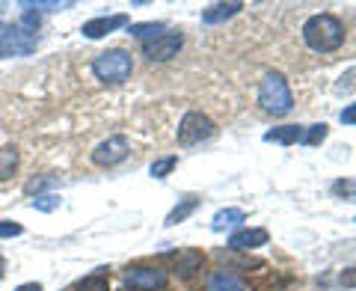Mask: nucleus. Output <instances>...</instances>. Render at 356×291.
<instances>
[{
  "label": "nucleus",
  "instance_id": "17",
  "mask_svg": "<svg viewBox=\"0 0 356 291\" xmlns=\"http://www.w3.org/2000/svg\"><path fill=\"white\" fill-rule=\"evenodd\" d=\"M163 30H166V24H161V21H149V24H131V36L134 39H146V42H152V39H158V36H163Z\"/></svg>",
  "mask_w": 356,
  "mask_h": 291
},
{
  "label": "nucleus",
  "instance_id": "16",
  "mask_svg": "<svg viewBox=\"0 0 356 291\" xmlns=\"http://www.w3.org/2000/svg\"><path fill=\"white\" fill-rule=\"evenodd\" d=\"M196 208H199V199H196V196H187L184 203H178V205L170 211V214H166V226H175V223L187 220V217H191Z\"/></svg>",
  "mask_w": 356,
  "mask_h": 291
},
{
  "label": "nucleus",
  "instance_id": "22",
  "mask_svg": "<svg viewBox=\"0 0 356 291\" xmlns=\"http://www.w3.org/2000/svg\"><path fill=\"white\" fill-rule=\"evenodd\" d=\"M57 205H60L57 196H36V199L30 203V208H39V211H54Z\"/></svg>",
  "mask_w": 356,
  "mask_h": 291
},
{
  "label": "nucleus",
  "instance_id": "18",
  "mask_svg": "<svg viewBox=\"0 0 356 291\" xmlns=\"http://www.w3.org/2000/svg\"><path fill=\"white\" fill-rule=\"evenodd\" d=\"M15 166H18V149L15 146H3L0 149V182H6L15 173Z\"/></svg>",
  "mask_w": 356,
  "mask_h": 291
},
{
  "label": "nucleus",
  "instance_id": "10",
  "mask_svg": "<svg viewBox=\"0 0 356 291\" xmlns=\"http://www.w3.org/2000/svg\"><path fill=\"white\" fill-rule=\"evenodd\" d=\"M202 265H205V255L199 250H181L172 259V274L178 279H191L196 271H202Z\"/></svg>",
  "mask_w": 356,
  "mask_h": 291
},
{
  "label": "nucleus",
  "instance_id": "28",
  "mask_svg": "<svg viewBox=\"0 0 356 291\" xmlns=\"http://www.w3.org/2000/svg\"><path fill=\"white\" fill-rule=\"evenodd\" d=\"M3 271H6V265H3V259H0V279H3Z\"/></svg>",
  "mask_w": 356,
  "mask_h": 291
},
{
  "label": "nucleus",
  "instance_id": "15",
  "mask_svg": "<svg viewBox=\"0 0 356 291\" xmlns=\"http://www.w3.org/2000/svg\"><path fill=\"white\" fill-rule=\"evenodd\" d=\"M303 140V128L300 125H282V128H273L264 134V143H282V146H291Z\"/></svg>",
  "mask_w": 356,
  "mask_h": 291
},
{
  "label": "nucleus",
  "instance_id": "23",
  "mask_svg": "<svg viewBox=\"0 0 356 291\" xmlns=\"http://www.w3.org/2000/svg\"><path fill=\"white\" fill-rule=\"evenodd\" d=\"M15 235H21V223H13V220L0 223V238H15Z\"/></svg>",
  "mask_w": 356,
  "mask_h": 291
},
{
  "label": "nucleus",
  "instance_id": "14",
  "mask_svg": "<svg viewBox=\"0 0 356 291\" xmlns=\"http://www.w3.org/2000/svg\"><path fill=\"white\" fill-rule=\"evenodd\" d=\"M243 220H247V214H243L241 208H222V211H217V214H214V220H211V229H214V232H226V229L238 226V223H243Z\"/></svg>",
  "mask_w": 356,
  "mask_h": 291
},
{
  "label": "nucleus",
  "instance_id": "26",
  "mask_svg": "<svg viewBox=\"0 0 356 291\" xmlns=\"http://www.w3.org/2000/svg\"><path fill=\"white\" fill-rule=\"evenodd\" d=\"M339 119L344 122V125H356V102H353V104H348V107H344L341 113H339Z\"/></svg>",
  "mask_w": 356,
  "mask_h": 291
},
{
  "label": "nucleus",
  "instance_id": "19",
  "mask_svg": "<svg viewBox=\"0 0 356 291\" xmlns=\"http://www.w3.org/2000/svg\"><path fill=\"white\" fill-rule=\"evenodd\" d=\"M175 164H178L175 155H170V158H161V161H154V164H152V175H154V178H166V175H170V173L175 170Z\"/></svg>",
  "mask_w": 356,
  "mask_h": 291
},
{
  "label": "nucleus",
  "instance_id": "24",
  "mask_svg": "<svg viewBox=\"0 0 356 291\" xmlns=\"http://www.w3.org/2000/svg\"><path fill=\"white\" fill-rule=\"evenodd\" d=\"M336 89H339V93H350V89H356V69L348 72V74H341V84Z\"/></svg>",
  "mask_w": 356,
  "mask_h": 291
},
{
  "label": "nucleus",
  "instance_id": "11",
  "mask_svg": "<svg viewBox=\"0 0 356 291\" xmlns=\"http://www.w3.org/2000/svg\"><path fill=\"white\" fill-rule=\"evenodd\" d=\"M267 229H238V232H232V238H229V247L232 250H259L267 244Z\"/></svg>",
  "mask_w": 356,
  "mask_h": 291
},
{
  "label": "nucleus",
  "instance_id": "7",
  "mask_svg": "<svg viewBox=\"0 0 356 291\" xmlns=\"http://www.w3.org/2000/svg\"><path fill=\"white\" fill-rule=\"evenodd\" d=\"M181 33H163V36L158 39H152L143 45V57H149L152 63H166V60H172L178 51H181Z\"/></svg>",
  "mask_w": 356,
  "mask_h": 291
},
{
  "label": "nucleus",
  "instance_id": "20",
  "mask_svg": "<svg viewBox=\"0 0 356 291\" xmlns=\"http://www.w3.org/2000/svg\"><path fill=\"white\" fill-rule=\"evenodd\" d=\"M327 125H324V122H321V125H312L306 134H303V140H300V143H306V146H318L321 140H327Z\"/></svg>",
  "mask_w": 356,
  "mask_h": 291
},
{
  "label": "nucleus",
  "instance_id": "12",
  "mask_svg": "<svg viewBox=\"0 0 356 291\" xmlns=\"http://www.w3.org/2000/svg\"><path fill=\"white\" fill-rule=\"evenodd\" d=\"M205 291H247V285H243V279L238 274L232 271H211L208 279H205Z\"/></svg>",
  "mask_w": 356,
  "mask_h": 291
},
{
  "label": "nucleus",
  "instance_id": "5",
  "mask_svg": "<svg viewBox=\"0 0 356 291\" xmlns=\"http://www.w3.org/2000/svg\"><path fill=\"white\" fill-rule=\"evenodd\" d=\"M214 122H211L205 113H199V110H191L181 125H178V146H196L208 137H214Z\"/></svg>",
  "mask_w": 356,
  "mask_h": 291
},
{
  "label": "nucleus",
  "instance_id": "2",
  "mask_svg": "<svg viewBox=\"0 0 356 291\" xmlns=\"http://www.w3.org/2000/svg\"><path fill=\"white\" fill-rule=\"evenodd\" d=\"M259 104L264 113H273V116H288L294 110V95H291V86L280 72H267L261 77V86H259Z\"/></svg>",
  "mask_w": 356,
  "mask_h": 291
},
{
  "label": "nucleus",
  "instance_id": "21",
  "mask_svg": "<svg viewBox=\"0 0 356 291\" xmlns=\"http://www.w3.org/2000/svg\"><path fill=\"white\" fill-rule=\"evenodd\" d=\"M77 291H110V283L104 276H86V279H81Z\"/></svg>",
  "mask_w": 356,
  "mask_h": 291
},
{
  "label": "nucleus",
  "instance_id": "1",
  "mask_svg": "<svg viewBox=\"0 0 356 291\" xmlns=\"http://www.w3.org/2000/svg\"><path fill=\"white\" fill-rule=\"evenodd\" d=\"M303 39H306L309 48L318 51V54H330V51L341 48V42H344V24H341V18L330 15V13L312 15L306 24H303Z\"/></svg>",
  "mask_w": 356,
  "mask_h": 291
},
{
  "label": "nucleus",
  "instance_id": "4",
  "mask_svg": "<svg viewBox=\"0 0 356 291\" xmlns=\"http://www.w3.org/2000/svg\"><path fill=\"white\" fill-rule=\"evenodd\" d=\"M36 51V33L21 24H0V57H27Z\"/></svg>",
  "mask_w": 356,
  "mask_h": 291
},
{
  "label": "nucleus",
  "instance_id": "6",
  "mask_svg": "<svg viewBox=\"0 0 356 291\" xmlns=\"http://www.w3.org/2000/svg\"><path fill=\"white\" fill-rule=\"evenodd\" d=\"M166 271L158 265H134L125 271V285L134 291H161L166 285Z\"/></svg>",
  "mask_w": 356,
  "mask_h": 291
},
{
  "label": "nucleus",
  "instance_id": "3",
  "mask_svg": "<svg viewBox=\"0 0 356 291\" xmlns=\"http://www.w3.org/2000/svg\"><path fill=\"white\" fill-rule=\"evenodd\" d=\"M131 72H134V60H131V54L122 48H110L92 60V74L102 84H122L131 77Z\"/></svg>",
  "mask_w": 356,
  "mask_h": 291
},
{
  "label": "nucleus",
  "instance_id": "25",
  "mask_svg": "<svg viewBox=\"0 0 356 291\" xmlns=\"http://www.w3.org/2000/svg\"><path fill=\"white\" fill-rule=\"evenodd\" d=\"M339 285H344V288H356V267H348V271H341Z\"/></svg>",
  "mask_w": 356,
  "mask_h": 291
},
{
  "label": "nucleus",
  "instance_id": "9",
  "mask_svg": "<svg viewBox=\"0 0 356 291\" xmlns=\"http://www.w3.org/2000/svg\"><path fill=\"white\" fill-rule=\"evenodd\" d=\"M125 24H128V15H102V18L86 21V24L81 27V33L86 39H102V36H107V33H113V30L125 27Z\"/></svg>",
  "mask_w": 356,
  "mask_h": 291
},
{
  "label": "nucleus",
  "instance_id": "13",
  "mask_svg": "<svg viewBox=\"0 0 356 291\" xmlns=\"http://www.w3.org/2000/svg\"><path fill=\"white\" fill-rule=\"evenodd\" d=\"M241 9H243V3H238V0H232V3H214V6H208L202 13V21L205 24H220V21L238 15Z\"/></svg>",
  "mask_w": 356,
  "mask_h": 291
},
{
  "label": "nucleus",
  "instance_id": "8",
  "mask_svg": "<svg viewBox=\"0 0 356 291\" xmlns=\"http://www.w3.org/2000/svg\"><path fill=\"white\" fill-rule=\"evenodd\" d=\"M128 158V140L122 137V134H116V137H107L104 143L95 146L92 152V161L98 166H113V164H122Z\"/></svg>",
  "mask_w": 356,
  "mask_h": 291
},
{
  "label": "nucleus",
  "instance_id": "27",
  "mask_svg": "<svg viewBox=\"0 0 356 291\" xmlns=\"http://www.w3.org/2000/svg\"><path fill=\"white\" fill-rule=\"evenodd\" d=\"M15 291H42V285L39 283H24V285H18Z\"/></svg>",
  "mask_w": 356,
  "mask_h": 291
}]
</instances>
